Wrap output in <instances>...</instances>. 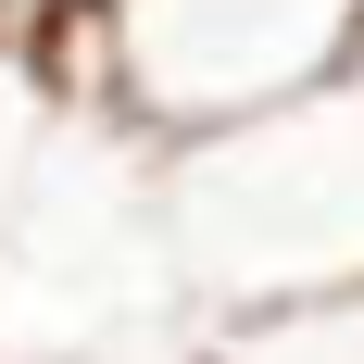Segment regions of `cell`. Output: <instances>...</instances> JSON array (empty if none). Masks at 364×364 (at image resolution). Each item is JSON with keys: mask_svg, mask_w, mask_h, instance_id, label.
<instances>
[{"mask_svg": "<svg viewBox=\"0 0 364 364\" xmlns=\"http://www.w3.org/2000/svg\"><path fill=\"white\" fill-rule=\"evenodd\" d=\"M75 13H101V0H0V50H26V38L75 26Z\"/></svg>", "mask_w": 364, "mask_h": 364, "instance_id": "cell-2", "label": "cell"}, {"mask_svg": "<svg viewBox=\"0 0 364 364\" xmlns=\"http://www.w3.org/2000/svg\"><path fill=\"white\" fill-rule=\"evenodd\" d=\"M26 50H75V88L151 151H226L364 75V0H101Z\"/></svg>", "mask_w": 364, "mask_h": 364, "instance_id": "cell-1", "label": "cell"}]
</instances>
